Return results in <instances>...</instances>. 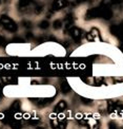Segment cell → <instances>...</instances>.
Masks as SVG:
<instances>
[{"instance_id": "cell-8", "label": "cell", "mask_w": 123, "mask_h": 129, "mask_svg": "<svg viewBox=\"0 0 123 129\" xmlns=\"http://www.w3.org/2000/svg\"><path fill=\"white\" fill-rule=\"evenodd\" d=\"M67 107V104L65 101H60L59 103L57 104V106L55 107V112H57V113H60L61 111H64L66 109Z\"/></svg>"}, {"instance_id": "cell-14", "label": "cell", "mask_w": 123, "mask_h": 129, "mask_svg": "<svg viewBox=\"0 0 123 129\" xmlns=\"http://www.w3.org/2000/svg\"><path fill=\"white\" fill-rule=\"evenodd\" d=\"M62 24H63V22H62L61 20H59V19H57V20H55L54 22H53V26H54L55 30L61 29V28H62Z\"/></svg>"}, {"instance_id": "cell-6", "label": "cell", "mask_w": 123, "mask_h": 129, "mask_svg": "<svg viewBox=\"0 0 123 129\" xmlns=\"http://www.w3.org/2000/svg\"><path fill=\"white\" fill-rule=\"evenodd\" d=\"M68 4L67 1H64V0H57V1L53 2V10L54 11H58V10H61L63 8H65L66 5Z\"/></svg>"}, {"instance_id": "cell-9", "label": "cell", "mask_w": 123, "mask_h": 129, "mask_svg": "<svg viewBox=\"0 0 123 129\" xmlns=\"http://www.w3.org/2000/svg\"><path fill=\"white\" fill-rule=\"evenodd\" d=\"M53 100L54 99H38V100H32V101H35L38 106L43 107L46 105H50V103H52Z\"/></svg>"}, {"instance_id": "cell-7", "label": "cell", "mask_w": 123, "mask_h": 129, "mask_svg": "<svg viewBox=\"0 0 123 129\" xmlns=\"http://www.w3.org/2000/svg\"><path fill=\"white\" fill-rule=\"evenodd\" d=\"M65 24H64V28H65V32H68L69 30H71L73 28V23H74V17H73V15L71 14H68L66 17H65Z\"/></svg>"}, {"instance_id": "cell-10", "label": "cell", "mask_w": 123, "mask_h": 129, "mask_svg": "<svg viewBox=\"0 0 123 129\" xmlns=\"http://www.w3.org/2000/svg\"><path fill=\"white\" fill-rule=\"evenodd\" d=\"M60 89H61V92L64 93V94H66V93H68L69 91H71V87H69V85L67 84L66 80H62L61 82Z\"/></svg>"}, {"instance_id": "cell-12", "label": "cell", "mask_w": 123, "mask_h": 129, "mask_svg": "<svg viewBox=\"0 0 123 129\" xmlns=\"http://www.w3.org/2000/svg\"><path fill=\"white\" fill-rule=\"evenodd\" d=\"M10 125L13 129H20L21 128V122L18 120H11Z\"/></svg>"}, {"instance_id": "cell-21", "label": "cell", "mask_w": 123, "mask_h": 129, "mask_svg": "<svg viewBox=\"0 0 123 129\" xmlns=\"http://www.w3.org/2000/svg\"><path fill=\"white\" fill-rule=\"evenodd\" d=\"M30 3H31V1H20V2H19V7H20V8L28 7Z\"/></svg>"}, {"instance_id": "cell-25", "label": "cell", "mask_w": 123, "mask_h": 129, "mask_svg": "<svg viewBox=\"0 0 123 129\" xmlns=\"http://www.w3.org/2000/svg\"><path fill=\"white\" fill-rule=\"evenodd\" d=\"M26 36H28L29 38H32V36H33V35H32V34H30V33H29V34H26Z\"/></svg>"}, {"instance_id": "cell-20", "label": "cell", "mask_w": 123, "mask_h": 129, "mask_svg": "<svg viewBox=\"0 0 123 129\" xmlns=\"http://www.w3.org/2000/svg\"><path fill=\"white\" fill-rule=\"evenodd\" d=\"M7 46V39L4 37L0 36V47H5Z\"/></svg>"}, {"instance_id": "cell-24", "label": "cell", "mask_w": 123, "mask_h": 129, "mask_svg": "<svg viewBox=\"0 0 123 129\" xmlns=\"http://www.w3.org/2000/svg\"><path fill=\"white\" fill-rule=\"evenodd\" d=\"M64 48H68L69 47V42L68 41H65V42H63V45H62Z\"/></svg>"}, {"instance_id": "cell-4", "label": "cell", "mask_w": 123, "mask_h": 129, "mask_svg": "<svg viewBox=\"0 0 123 129\" xmlns=\"http://www.w3.org/2000/svg\"><path fill=\"white\" fill-rule=\"evenodd\" d=\"M87 37V39L89 41H101L102 39H101V36H100V32L98 29H96V28H93L92 30H90V32L86 35Z\"/></svg>"}, {"instance_id": "cell-26", "label": "cell", "mask_w": 123, "mask_h": 129, "mask_svg": "<svg viewBox=\"0 0 123 129\" xmlns=\"http://www.w3.org/2000/svg\"><path fill=\"white\" fill-rule=\"evenodd\" d=\"M36 129H44V128H43V127H37Z\"/></svg>"}, {"instance_id": "cell-18", "label": "cell", "mask_w": 123, "mask_h": 129, "mask_svg": "<svg viewBox=\"0 0 123 129\" xmlns=\"http://www.w3.org/2000/svg\"><path fill=\"white\" fill-rule=\"evenodd\" d=\"M39 123H40V120H38V119H34V120H30L29 121L30 125H38Z\"/></svg>"}, {"instance_id": "cell-23", "label": "cell", "mask_w": 123, "mask_h": 129, "mask_svg": "<svg viewBox=\"0 0 123 129\" xmlns=\"http://www.w3.org/2000/svg\"><path fill=\"white\" fill-rule=\"evenodd\" d=\"M23 24L26 26V28H31V26H32V23L31 22H26V21H24Z\"/></svg>"}, {"instance_id": "cell-5", "label": "cell", "mask_w": 123, "mask_h": 129, "mask_svg": "<svg viewBox=\"0 0 123 129\" xmlns=\"http://www.w3.org/2000/svg\"><path fill=\"white\" fill-rule=\"evenodd\" d=\"M100 17V8H94V9H90L88 10L86 14H85V18L87 20L89 19H94V18H98Z\"/></svg>"}, {"instance_id": "cell-19", "label": "cell", "mask_w": 123, "mask_h": 129, "mask_svg": "<svg viewBox=\"0 0 123 129\" xmlns=\"http://www.w3.org/2000/svg\"><path fill=\"white\" fill-rule=\"evenodd\" d=\"M80 100H81L82 102H83V103L85 104V105H90V103H92V100H90V99H85V98H80Z\"/></svg>"}, {"instance_id": "cell-22", "label": "cell", "mask_w": 123, "mask_h": 129, "mask_svg": "<svg viewBox=\"0 0 123 129\" xmlns=\"http://www.w3.org/2000/svg\"><path fill=\"white\" fill-rule=\"evenodd\" d=\"M42 9H43V7H42V5H39V7H37V8H36V13H37V14L41 13V12H42Z\"/></svg>"}, {"instance_id": "cell-16", "label": "cell", "mask_w": 123, "mask_h": 129, "mask_svg": "<svg viewBox=\"0 0 123 129\" xmlns=\"http://www.w3.org/2000/svg\"><path fill=\"white\" fill-rule=\"evenodd\" d=\"M65 128H66V121L65 120L59 121V126H58L57 129H65Z\"/></svg>"}, {"instance_id": "cell-11", "label": "cell", "mask_w": 123, "mask_h": 129, "mask_svg": "<svg viewBox=\"0 0 123 129\" xmlns=\"http://www.w3.org/2000/svg\"><path fill=\"white\" fill-rule=\"evenodd\" d=\"M87 126H89V129H99L100 124L98 122L94 121V120H88L87 121Z\"/></svg>"}, {"instance_id": "cell-2", "label": "cell", "mask_w": 123, "mask_h": 129, "mask_svg": "<svg viewBox=\"0 0 123 129\" xmlns=\"http://www.w3.org/2000/svg\"><path fill=\"white\" fill-rule=\"evenodd\" d=\"M99 8H100V17L101 18L109 20L111 17H113V12H111V9L104 1H103V3L101 4Z\"/></svg>"}, {"instance_id": "cell-3", "label": "cell", "mask_w": 123, "mask_h": 129, "mask_svg": "<svg viewBox=\"0 0 123 129\" xmlns=\"http://www.w3.org/2000/svg\"><path fill=\"white\" fill-rule=\"evenodd\" d=\"M68 33L76 42H79L84 37V32L82 30H80L79 28H76V26H73V28L68 31Z\"/></svg>"}, {"instance_id": "cell-1", "label": "cell", "mask_w": 123, "mask_h": 129, "mask_svg": "<svg viewBox=\"0 0 123 129\" xmlns=\"http://www.w3.org/2000/svg\"><path fill=\"white\" fill-rule=\"evenodd\" d=\"M0 24H1L5 30H8L9 32H12V33L16 32L18 29L17 24L7 15H2L1 17H0Z\"/></svg>"}, {"instance_id": "cell-13", "label": "cell", "mask_w": 123, "mask_h": 129, "mask_svg": "<svg viewBox=\"0 0 123 129\" xmlns=\"http://www.w3.org/2000/svg\"><path fill=\"white\" fill-rule=\"evenodd\" d=\"M11 109H12V111H14V112L19 111L20 110V102L19 101H15L13 103V105H12V107H11Z\"/></svg>"}, {"instance_id": "cell-17", "label": "cell", "mask_w": 123, "mask_h": 129, "mask_svg": "<svg viewBox=\"0 0 123 129\" xmlns=\"http://www.w3.org/2000/svg\"><path fill=\"white\" fill-rule=\"evenodd\" d=\"M103 78L102 77H97V78H95V85L96 86H100V85H102L103 84Z\"/></svg>"}, {"instance_id": "cell-15", "label": "cell", "mask_w": 123, "mask_h": 129, "mask_svg": "<svg viewBox=\"0 0 123 129\" xmlns=\"http://www.w3.org/2000/svg\"><path fill=\"white\" fill-rule=\"evenodd\" d=\"M49 26H50V22L47 20H42L39 23V28L42 29V30H45V29L49 28Z\"/></svg>"}]
</instances>
